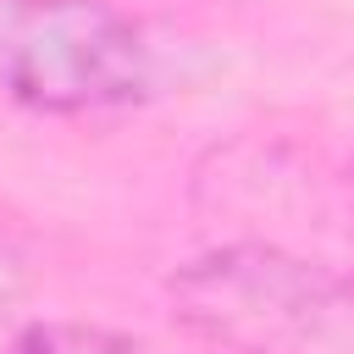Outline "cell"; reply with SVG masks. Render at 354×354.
I'll return each instance as SVG.
<instances>
[{"instance_id": "1", "label": "cell", "mask_w": 354, "mask_h": 354, "mask_svg": "<svg viewBox=\"0 0 354 354\" xmlns=\"http://www.w3.org/2000/svg\"><path fill=\"white\" fill-rule=\"evenodd\" d=\"M171 315L232 354H354V277L221 243L171 277Z\"/></svg>"}, {"instance_id": "2", "label": "cell", "mask_w": 354, "mask_h": 354, "mask_svg": "<svg viewBox=\"0 0 354 354\" xmlns=\"http://www.w3.org/2000/svg\"><path fill=\"white\" fill-rule=\"evenodd\" d=\"M155 55L127 11L111 0H0V94L50 111L88 116L144 100Z\"/></svg>"}, {"instance_id": "3", "label": "cell", "mask_w": 354, "mask_h": 354, "mask_svg": "<svg viewBox=\"0 0 354 354\" xmlns=\"http://www.w3.org/2000/svg\"><path fill=\"white\" fill-rule=\"evenodd\" d=\"M199 199L216 205L238 232L227 243L277 249L337 277H354V183L293 144L238 138L199 171Z\"/></svg>"}, {"instance_id": "4", "label": "cell", "mask_w": 354, "mask_h": 354, "mask_svg": "<svg viewBox=\"0 0 354 354\" xmlns=\"http://www.w3.org/2000/svg\"><path fill=\"white\" fill-rule=\"evenodd\" d=\"M6 354H166V348L88 321H33L6 343Z\"/></svg>"}, {"instance_id": "5", "label": "cell", "mask_w": 354, "mask_h": 354, "mask_svg": "<svg viewBox=\"0 0 354 354\" xmlns=\"http://www.w3.org/2000/svg\"><path fill=\"white\" fill-rule=\"evenodd\" d=\"M33 288V243L11 205H0V315H11Z\"/></svg>"}]
</instances>
